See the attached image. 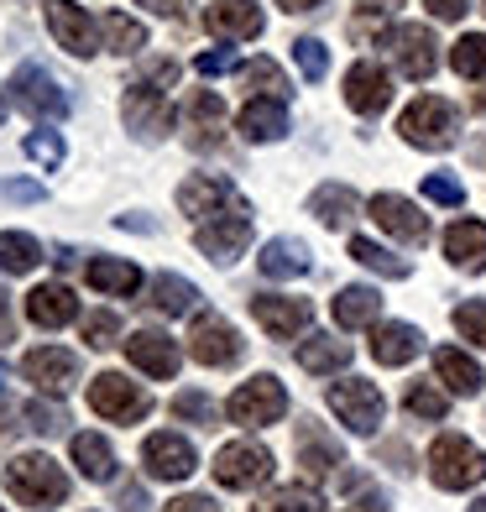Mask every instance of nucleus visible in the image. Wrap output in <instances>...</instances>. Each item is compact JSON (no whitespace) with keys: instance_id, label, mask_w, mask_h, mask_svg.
I'll return each instance as SVG.
<instances>
[{"instance_id":"2","label":"nucleus","mask_w":486,"mask_h":512,"mask_svg":"<svg viewBox=\"0 0 486 512\" xmlns=\"http://www.w3.org/2000/svg\"><path fill=\"white\" fill-rule=\"evenodd\" d=\"M429 481L439 492H471L486 481V455L466 434H439L429 445Z\"/></svg>"},{"instance_id":"41","label":"nucleus","mask_w":486,"mask_h":512,"mask_svg":"<svg viewBox=\"0 0 486 512\" xmlns=\"http://www.w3.org/2000/svg\"><path fill=\"white\" fill-rule=\"evenodd\" d=\"M403 408H408L413 418H429V424H439V418L450 413L445 392H439V387H429V382H413V387L403 392Z\"/></svg>"},{"instance_id":"55","label":"nucleus","mask_w":486,"mask_h":512,"mask_svg":"<svg viewBox=\"0 0 486 512\" xmlns=\"http://www.w3.org/2000/svg\"><path fill=\"white\" fill-rule=\"evenodd\" d=\"M16 340V319H11V304H6V293H0V345Z\"/></svg>"},{"instance_id":"54","label":"nucleus","mask_w":486,"mask_h":512,"mask_svg":"<svg viewBox=\"0 0 486 512\" xmlns=\"http://www.w3.org/2000/svg\"><path fill=\"white\" fill-rule=\"evenodd\" d=\"M162 512H220L210 497H178V502H168Z\"/></svg>"},{"instance_id":"64","label":"nucleus","mask_w":486,"mask_h":512,"mask_svg":"<svg viewBox=\"0 0 486 512\" xmlns=\"http://www.w3.org/2000/svg\"><path fill=\"white\" fill-rule=\"evenodd\" d=\"M0 387H6V366H0Z\"/></svg>"},{"instance_id":"22","label":"nucleus","mask_w":486,"mask_h":512,"mask_svg":"<svg viewBox=\"0 0 486 512\" xmlns=\"http://www.w3.org/2000/svg\"><path fill=\"white\" fill-rule=\"evenodd\" d=\"M293 450H298V465L319 481V476H335L340 471V460H345V450H340V439L335 434H324L314 418H298V429H293Z\"/></svg>"},{"instance_id":"40","label":"nucleus","mask_w":486,"mask_h":512,"mask_svg":"<svg viewBox=\"0 0 486 512\" xmlns=\"http://www.w3.org/2000/svg\"><path fill=\"white\" fill-rule=\"evenodd\" d=\"M257 512H324V497L314 486H277L272 497L257 502Z\"/></svg>"},{"instance_id":"29","label":"nucleus","mask_w":486,"mask_h":512,"mask_svg":"<svg viewBox=\"0 0 486 512\" xmlns=\"http://www.w3.org/2000/svg\"><path fill=\"white\" fill-rule=\"evenodd\" d=\"M194 304H199V288L189 283V277L157 272L152 283H147V309H152V314H168V319H178V314H194Z\"/></svg>"},{"instance_id":"17","label":"nucleus","mask_w":486,"mask_h":512,"mask_svg":"<svg viewBox=\"0 0 486 512\" xmlns=\"http://www.w3.org/2000/svg\"><path fill=\"white\" fill-rule=\"evenodd\" d=\"M372 220L387 230V236H398L403 246H424L429 241V215H419V204L403 199V194H372Z\"/></svg>"},{"instance_id":"1","label":"nucleus","mask_w":486,"mask_h":512,"mask_svg":"<svg viewBox=\"0 0 486 512\" xmlns=\"http://www.w3.org/2000/svg\"><path fill=\"white\" fill-rule=\"evenodd\" d=\"M173 84H178L173 58H152L142 68V79L126 84L121 115H126V131L136 136V142H162V136H168V89Z\"/></svg>"},{"instance_id":"60","label":"nucleus","mask_w":486,"mask_h":512,"mask_svg":"<svg viewBox=\"0 0 486 512\" xmlns=\"http://www.w3.org/2000/svg\"><path fill=\"white\" fill-rule=\"evenodd\" d=\"M471 162H476V168H486V136H481V142H471Z\"/></svg>"},{"instance_id":"62","label":"nucleus","mask_w":486,"mask_h":512,"mask_svg":"<svg viewBox=\"0 0 486 512\" xmlns=\"http://www.w3.org/2000/svg\"><path fill=\"white\" fill-rule=\"evenodd\" d=\"M466 512H486V497H481V502H471V507H466Z\"/></svg>"},{"instance_id":"46","label":"nucleus","mask_w":486,"mask_h":512,"mask_svg":"<svg viewBox=\"0 0 486 512\" xmlns=\"http://www.w3.org/2000/svg\"><path fill=\"white\" fill-rule=\"evenodd\" d=\"M63 424H68V413H63L53 398H48V403H42V398L27 403V429H32V434L48 439V434H63Z\"/></svg>"},{"instance_id":"13","label":"nucleus","mask_w":486,"mask_h":512,"mask_svg":"<svg viewBox=\"0 0 486 512\" xmlns=\"http://www.w3.org/2000/svg\"><path fill=\"white\" fill-rule=\"evenodd\" d=\"M21 371H27V382L37 392H48V398H58V392H68L79 382V356L63 351V345H37V351L21 356Z\"/></svg>"},{"instance_id":"50","label":"nucleus","mask_w":486,"mask_h":512,"mask_svg":"<svg viewBox=\"0 0 486 512\" xmlns=\"http://www.w3.org/2000/svg\"><path fill=\"white\" fill-rule=\"evenodd\" d=\"M194 68H199L204 79H220V74H230V68H241V63H236V53H230V48H220V53H199Z\"/></svg>"},{"instance_id":"21","label":"nucleus","mask_w":486,"mask_h":512,"mask_svg":"<svg viewBox=\"0 0 486 512\" xmlns=\"http://www.w3.org/2000/svg\"><path fill=\"white\" fill-rule=\"evenodd\" d=\"M246 241H251V215H220V220H204L194 230V246L220 267L236 262V256L246 251Z\"/></svg>"},{"instance_id":"48","label":"nucleus","mask_w":486,"mask_h":512,"mask_svg":"<svg viewBox=\"0 0 486 512\" xmlns=\"http://www.w3.org/2000/svg\"><path fill=\"white\" fill-rule=\"evenodd\" d=\"M21 152H27L32 162H42V168H58V162H63V142L53 131H32L27 142H21Z\"/></svg>"},{"instance_id":"23","label":"nucleus","mask_w":486,"mask_h":512,"mask_svg":"<svg viewBox=\"0 0 486 512\" xmlns=\"http://www.w3.org/2000/svg\"><path fill=\"white\" fill-rule=\"evenodd\" d=\"M126 361L142 366L147 377H157V382H173L183 356H178V345L162 330H136V335H126Z\"/></svg>"},{"instance_id":"57","label":"nucleus","mask_w":486,"mask_h":512,"mask_svg":"<svg viewBox=\"0 0 486 512\" xmlns=\"http://www.w3.org/2000/svg\"><path fill=\"white\" fill-rule=\"evenodd\" d=\"M345 512H387V502L382 497H361L356 507H345Z\"/></svg>"},{"instance_id":"5","label":"nucleus","mask_w":486,"mask_h":512,"mask_svg":"<svg viewBox=\"0 0 486 512\" xmlns=\"http://www.w3.org/2000/svg\"><path fill=\"white\" fill-rule=\"evenodd\" d=\"M178 209L189 220H220V215H251V204L241 199V189L220 173H189L178 183Z\"/></svg>"},{"instance_id":"37","label":"nucleus","mask_w":486,"mask_h":512,"mask_svg":"<svg viewBox=\"0 0 486 512\" xmlns=\"http://www.w3.org/2000/svg\"><path fill=\"white\" fill-rule=\"evenodd\" d=\"M351 256H356L361 267H372V272L392 277V283H403V277L413 272V262H403V256H392L387 246H377V241H366V236H351Z\"/></svg>"},{"instance_id":"34","label":"nucleus","mask_w":486,"mask_h":512,"mask_svg":"<svg viewBox=\"0 0 486 512\" xmlns=\"http://www.w3.org/2000/svg\"><path fill=\"white\" fill-rule=\"evenodd\" d=\"M298 366L314 371V377H330V371L351 366V345L335 340V335H309L304 345H298Z\"/></svg>"},{"instance_id":"25","label":"nucleus","mask_w":486,"mask_h":512,"mask_svg":"<svg viewBox=\"0 0 486 512\" xmlns=\"http://www.w3.org/2000/svg\"><path fill=\"white\" fill-rule=\"evenodd\" d=\"M84 283L95 293H115V298H131L136 288H142V267L126 262V256H89L84 267Z\"/></svg>"},{"instance_id":"44","label":"nucleus","mask_w":486,"mask_h":512,"mask_svg":"<svg viewBox=\"0 0 486 512\" xmlns=\"http://www.w3.org/2000/svg\"><path fill=\"white\" fill-rule=\"evenodd\" d=\"M293 63L304 68V79H309V84H319L324 74H330V53H324V42H319V37H298V42H293Z\"/></svg>"},{"instance_id":"24","label":"nucleus","mask_w":486,"mask_h":512,"mask_svg":"<svg viewBox=\"0 0 486 512\" xmlns=\"http://www.w3.org/2000/svg\"><path fill=\"white\" fill-rule=\"evenodd\" d=\"M27 319L37 324V330H63V324L79 319V298L68 283H42L27 293Z\"/></svg>"},{"instance_id":"7","label":"nucleus","mask_w":486,"mask_h":512,"mask_svg":"<svg viewBox=\"0 0 486 512\" xmlns=\"http://www.w3.org/2000/svg\"><path fill=\"white\" fill-rule=\"evenodd\" d=\"M230 424H241V429H262V424H277V418L288 413V387L272 377V371H262V377H251L241 382L236 392H230Z\"/></svg>"},{"instance_id":"43","label":"nucleus","mask_w":486,"mask_h":512,"mask_svg":"<svg viewBox=\"0 0 486 512\" xmlns=\"http://www.w3.org/2000/svg\"><path fill=\"white\" fill-rule=\"evenodd\" d=\"M173 418H183V424H204V429H210L215 424V418H220V408H215V398H210V392H178V398H173Z\"/></svg>"},{"instance_id":"49","label":"nucleus","mask_w":486,"mask_h":512,"mask_svg":"<svg viewBox=\"0 0 486 512\" xmlns=\"http://www.w3.org/2000/svg\"><path fill=\"white\" fill-rule=\"evenodd\" d=\"M424 194H429L434 204H445V209H460V204H466V189H460L450 173H429V178H424Z\"/></svg>"},{"instance_id":"30","label":"nucleus","mask_w":486,"mask_h":512,"mask_svg":"<svg viewBox=\"0 0 486 512\" xmlns=\"http://www.w3.org/2000/svg\"><path fill=\"white\" fill-rule=\"evenodd\" d=\"M257 267H262V277H277V283H283V277H304L314 262H309V246L298 236H272L257 256Z\"/></svg>"},{"instance_id":"18","label":"nucleus","mask_w":486,"mask_h":512,"mask_svg":"<svg viewBox=\"0 0 486 512\" xmlns=\"http://www.w3.org/2000/svg\"><path fill=\"white\" fill-rule=\"evenodd\" d=\"M220 131H225V105L220 95L210 89H194L189 100H183V142L194 152H215L220 147Z\"/></svg>"},{"instance_id":"15","label":"nucleus","mask_w":486,"mask_h":512,"mask_svg":"<svg viewBox=\"0 0 486 512\" xmlns=\"http://www.w3.org/2000/svg\"><path fill=\"white\" fill-rule=\"evenodd\" d=\"M142 465H147V476L152 481H189L194 476V445L183 434H147V445H142Z\"/></svg>"},{"instance_id":"39","label":"nucleus","mask_w":486,"mask_h":512,"mask_svg":"<svg viewBox=\"0 0 486 512\" xmlns=\"http://www.w3.org/2000/svg\"><path fill=\"white\" fill-rule=\"evenodd\" d=\"M450 68L460 79H486V32H466L450 48Z\"/></svg>"},{"instance_id":"6","label":"nucleus","mask_w":486,"mask_h":512,"mask_svg":"<svg viewBox=\"0 0 486 512\" xmlns=\"http://www.w3.org/2000/svg\"><path fill=\"white\" fill-rule=\"evenodd\" d=\"M382 48H387L392 63H398L403 79H413V84L434 79V68H439V42H434L429 27H419V21H398V27H387V32H382Z\"/></svg>"},{"instance_id":"11","label":"nucleus","mask_w":486,"mask_h":512,"mask_svg":"<svg viewBox=\"0 0 486 512\" xmlns=\"http://www.w3.org/2000/svg\"><path fill=\"white\" fill-rule=\"evenodd\" d=\"M272 476V450L267 445H251V439H236L215 455V481L225 492H251Z\"/></svg>"},{"instance_id":"12","label":"nucleus","mask_w":486,"mask_h":512,"mask_svg":"<svg viewBox=\"0 0 486 512\" xmlns=\"http://www.w3.org/2000/svg\"><path fill=\"white\" fill-rule=\"evenodd\" d=\"M42 16H48V32L63 53H74V58L95 53V16L84 6H74V0H42Z\"/></svg>"},{"instance_id":"42","label":"nucleus","mask_w":486,"mask_h":512,"mask_svg":"<svg viewBox=\"0 0 486 512\" xmlns=\"http://www.w3.org/2000/svg\"><path fill=\"white\" fill-rule=\"evenodd\" d=\"M241 79H246V89H257V95H277V100H288V79H283V68H277L272 58L246 63V68H241Z\"/></svg>"},{"instance_id":"61","label":"nucleus","mask_w":486,"mask_h":512,"mask_svg":"<svg viewBox=\"0 0 486 512\" xmlns=\"http://www.w3.org/2000/svg\"><path fill=\"white\" fill-rule=\"evenodd\" d=\"M471 105H476V110H481V115H486V89H481V95H476V100H471Z\"/></svg>"},{"instance_id":"33","label":"nucleus","mask_w":486,"mask_h":512,"mask_svg":"<svg viewBox=\"0 0 486 512\" xmlns=\"http://www.w3.org/2000/svg\"><path fill=\"white\" fill-rule=\"evenodd\" d=\"M434 371H439V382H445L450 392H460V398H476L481 392V366L466 356V351H455V345H445V351H434Z\"/></svg>"},{"instance_id":"3","label":"nucleus","mask_w":486,"mask_h":512,"mask_svg":"<svg viewBox=\"0 0 486 512\" xmlns=\"http://www.w3.org/2000/svg\"><path fill=\"white\" fill-rule=\"evenodd\" d=\"M6 492L21 502V507H58L68 497V476H63V465L48 460V455H16L6 465Z\"/></svg>"},{"instance_id":"9","label":"nucleus","mask_w":486,"mask_h":512,"mask_svg":"<svg viewBox=\"0 0 486 512\" xmlns=\"http://www.w3.org/2000/svg\"><path fill=\"white\" fill-rule=\"evenodd\" d=\"M89 408L100 418H110V424H142L152 413V398L136 382H126L121 371H100V377L89 382Z\"/></svg>"},{"instance_id":"28","label":"nucleus","mask_w":486,"mask_h":512,"mask_svg":"<svg viewBox=\"0 0 486 512\" xmlns=\"http://www.w3.org/2000/svg\"><path fill=\"white\" fill-rule=\"evenodd\" d=\"M445 256L460 272H481L486 267V225L481 220H455L445 230Z\"/></svg>"},{"instance_id":"51","label":"nucleus","mask_w":486,"mask_h":512,"mask_svg":"<svg viewBox=\"0 0 486 512\" xmlns=\"http://www.w3.org/2000/svg\"><path fill=\"white\" fill-rule=\"evenodd\" d=\"M0 199L32 204V199H42V183H32V178H11V183H0Z\"/></svg>"},{"instance_id":"4","label":"nucleus","mask_w":486,"mask_h":512,"mask_svg":"<svg viewBox=\"0 0 486 512\" xmlns=\"http://www.w3.org/2000/svg\"><path fill=\"white\" fill-rule=\"evenodd\" d=\"M398 131H403V142L419 147V152H450L455 147V131H460V115H455L450 100L419 95L398 115Z\"/></svg>"},{"instance_id":"58","label":"nucleus","mask_w":486,"mask_h":512,"mask_svg":"<svg viewBox=\"0 0 486 512\" xmlns=\"http://www.w3.org/2000/svg\"><path fill=\"white\" fill-rule=\"evenodd\" d=\"M356 6H361V11H392L398 0H356Z\"/></svg>"},{"instance_id":"47","label":"nucleus","mask_w":486,"mask_h":512,"mask_svg":"<svg viewBox=\"0 0 486 512\" xmlns=\"http://www.w3.org/2000/svg\"><path fill=\"white\" fill-rule=\"evenodd\" d=\"M115 335H121V319H115L110 309H100V314H84V345H95V351H105V345H115Z\"/></svg>"},{"instance_id":"45","label":"nucleus","mask_w":486,"mask_h":512,"mask_svg":"<svg viewBox=\"0 0 486 512\" xmlns=\"http://www.w3.org/2000/svg\"><path fill=\"white\" fill-rule=\"evenodd\" d=\"M455 330H460V340H471L486 351V298H471V304L455 309Z\"/></svg>"},{"instance_id":"31","label":"nucleus","mask_w":486,"mask_h":512,"mask_svg":"<svg viewBox=\"0 0 486 512\" xmlns=\"http://www.w3.org/2000/svg\"><path fill=\"white\" fill-rule=\"evenodd\" d=\"M356 189H345V183H319L314 189V199H309V215L319 220V225H330V230H345L356 220Z\"/></svg>"},{"instance_id":"14","label":"nucleus","mask_w":486,"mask_h":512,"mask_svg":"<svg viewBox=\"0 0 486 512\" xmlns=\"http://www.w3.org/2000/svg\"><path fill=\"white\" fill-rule=\"evenodd\" d=\"M251 319H257V324H262V330H267L272 340H293V335H304V330H309L314 309H309V298L257 293V298H251Z\"/></svg>"},{"instance_id":"20","label":"nucleus","mask_w":486,"mask_h":512,"mask_svg":"<svg viewBox=\"0 0 486 512\" xmlns=\"http://www.w3.org/2000/svg\"><path fill=\"white\" fill-rule=\"evenodd\" d=\"M204 27L220 42H251V37H262L267 16H262L257 0H215V6L204 11Z\"/></svg>"},{"instance_id":"38","label":"nucleus","mask_w":486,"mask_h":512,"mask_svg":"<svg viewBox=\"0 0 486 512\" xmlns=\"http://www.w3.org/2000/svg\"><path fill=\"white\" fill-rule=\"evenodd\" d=\"M100 27H105L110 53H121V58H131V53H142V48H147V27H142V21H131L126 11H110Z\"/></svg>"},{"instance_id":"8","label":"nucleus","mask_w":486,"mask_h":512,"mask_svg":"<svg viewBox=\"0 0 486 512\" xmlns=\"http://www.w3.org/2000/svg\"><path fill=\"white\" fill-rule=\"evenodd\" d=\"M11 100L27 110L32 121H63V115L74 110V100L63 95V84H58L42 63H32V58L11 74Z\"/></svg>"},{"instance_id":"26","label":"nucleus","mask_w":486,"mask_h":512,"mask_svg":"<svg viewBox=\"0 0 486 512\" xmlns=\"http://www.w3.org/2000/svg\"><path fill=\"white\" fill-rule=\"evenodd\" d=\"M288 131V105L277 100V95H251L246 110H241V136L246 142H277V136Z\"/></svg>"},{"instance_id":"52","label":"nucleus","mask_w":486,"mask_h":512,"mask_svg":"<svg viewBox=\"0 0 486 512\" xmlns=\"http://www.w3.org/2000/svg\"><path fill=\"white\" fill-rule=\"evenodd\" d=\"M429 6V16H439V21H460L471 11V0H424Z\"/></svg>"},{"instance_id":"19","label":"nucleus","mask_w":486,"mask_h":512,"mask_svg":"<svg viewBox=\"0 0 486 512\" xmlns=\"http://www.w3.org/2000/svg\"><path fill=\"white\" fill-rule=\"evenodd\" d=\"M345 105H351L356 115H382L392 105V79L387 68H377L372 58H361L345 68Z\"/></svg>"},{"instance_id":"36","label":"nucleus","mask_w":486,"mask_h":512,"mask_svg":"<svg viewBox=\"0 0 486 512\" xmlns=\"http://www.w3.org/2000/svg\"><path fill=\"white\" fill-rule=\"evenodd\" d=\"M42 262V241L27 230H0V272H32Z\"/></svg>"},{"instance_id":"53","label":"nucleus","mask_w":486,"mask_h":512,"mask_svg":"<svg viewBox=\"0 0 486 512\" xmlns=\"http://www.w3.org/2000/svg\"><path fill=\"white\" fill-rule=\"evenodd\" d=\"M136 6H147V11L168 16V21H183V16H189V0H136Z\"/></svg>"},{"instance_id":"59","label":"nucleus","mask_w":486,"mask_h":512,"mask_svg":"<svg viewBox=\"0 0 486 512\" xmlns=\"http://www.w3.org/2000/svg\"><path fill=\"white\" fill-rule=\"evenodd\" d=\"M277 6H283V11H314L319 0H277Z\"/></svg>"},{"instance_id":"56","label":"nucleus","mask_w":486,"mask_h":512,"mask_svg":"<svg viewBox=\"0 0 486 512\" xmlns=\"http://www.w3.org/2000/svg\"><path fill=\"white\" fill-rule=\"evenodd\" d=\"M121 512H147V502H142L136 486H126V492H121Z\"/></svg>"},{"instance_id":"32","label":"nucleus","mask_w":486,"mask_h":512,"mask_svg":"<svg viewBox=\"0 0 486 512\" xmlns=\"http://www.w3.org/2000/svg\"><path fill=\"white\" fill-rule=\"evenodd\" d=\"M330 309H335L340 330H366V324H377V314H382V293L356 283V288H340Z\"/></svg>"},{"instance_id":"63","label":"nucleus","mask_w":486,"mask_h":512,"mask_svg":"<svg viewBox=\"0 0 486 512\" xmlns=\"http://www.w3.org/2000/svg\"><path fill=\"white\" fill-rule=\"evenodd\" d=\"M0 126H6V95H0Z\"/></svg>"},{"instance_id":"16","label":"nucleus","mask_w":486,"mask_h":512,"mask_svg":"<svg viewBox=\"0 0 486 512\" xmlns=\"http://www.w3.org/2000/svg\"><path fill=\"white\" fill-rule=\"evenodd\" d=\"M189 356L199 366H236L241 361V335L220 314H199L189 330Z\"/></svg>"},{"instance_id":"35","label":"nucleus","mask_w":486,"mask_h":512,"mask_svg":"<svg viewBox=\"0 0 486 512\" xmlns=\"http://www.w3.org/2000/svg\"><path fill=\"white\" fill-rule=\"evenodd\" d=\"M68 450H74V465L89 481H110L115 476V450L105 445L100 434H74V439H68Z\"/></svg>"},{"instance_id":"27","label":"nucleus","mask_w":486,"mask_h":512,"mask_svg":"<svg viewBox=\"0 0 486 512\" xmlns=\"http://www.w3.org/2000/svg\"><path fill=\"white\" fill-rule=\"evenodd\" d=\"M419 351H424V335L413 330V324H403V319L377 324V335H372V356H377V366H408Z\"/></svg>"},{"instance_id":"10","label":"nucleus","mask_w":486,"mask_h":512,"mask_svg":"<svg viewBox=\"0 0 486 512\" xmlns=\"http://www.w3.org/2000/svg\"><path fill=\"white\" fill-rule=\"evenodd\" d=\"M330 408H335V418L351 434H377V424H382V413H387V403H382V387L377 382H366V377H345V382H335L330 387Z\"/></svg>"}]
</instances>
